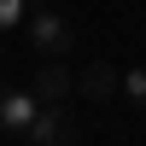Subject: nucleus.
<instances>
[{
  "label": "nucleus",
  "instance_id": "nucleus-5",
  "mask_svg": "<svg viewBox=\"0 0 146 146\" xmlns=\"http://www.w3.org/2000/svg\"><path fill=\"white\" fill-rule=\"evenodd\" d=\"M117 88H123V76H117L111 64H88V70L76 76V94H82V100H94V105H111Z\"/></svg>",
  "mask_w": 146,
  "mask_h": 146
},
{
  "label": "nucleus",
  "instance_id": "nucleus-3",
  "mask_svg": "<svg viewBox=\"0 0 146 146\" xmlns=\"http://www.w3.org/2000/svg\"><path fill=\"white\" fill-rule=\"evenodd\" d=\"M41 117V100H35V88L29 94H0V135H29V123Z\"/></svg>",
  "mask_w": 146,
  "mask_h": 146
},
{
  "label": "nucleus",
  "instance_id": "nucleus-2",
  "mask_svg": "<svg viewBox=\"0 0 146 146\" xmlns=\"http://www.w3.org/2000/svg\"><path fill=\"white\" fill-rule=\"evenodd\" d=\"M23 140H29V146H64V140H76V123H70L64 105H41V117L29 123Z\"/></svg>",
  "mask_w": 146,
  "mask_h": 146
},
{
  "label": "nucleus",
  "instance_id": "nucleus-4",
  "mask_svg": "<svg viewBox=\"0 0 146 146\" xmlns=\"http://www.w3.org/2000/svg\"><path fill=\"white\" fill-rule=\"evenodd\" d=\"M70 88H76V76H70L64 58H41V70H35V100L41 105H64Z\"/></svg>",
  "mask_w": 146,
  "mask_h": 146
},
{
  "label": "nucleus",
  "instance_id": "nucleus-7",
  "mask_svg": "<svg viewBox=\"0 0 146 146\" xmlns=\"http://www.w3.org/2000/svg\"><path fill=\"white\" fill-rule=\"evenodd\" d=\"M23 18H29V0H0V35H6V29H18Z\"/></svg>",
  "mask_w": 146,
  "mask_h": 146
},
{
  "label": "nucleus",
  "instance_id": "nucleus-6",
  "mask_svg": "<svg viewBox=\"0 0 146 146\" xmlns=\"http://www.w3.org/2000/svg\"><path fill=\"white\" fill-rule=\"evenodd\" d=\"M123 100L135 105V111H146V64H135V70H123Z\"/></svg>",
  "mask_w": 146,
  "mask_h": 146
},
{
  "label": "nucleus",
  "instance_id": "nucleus-1",
  "mask_svg": "<svg viewBox=\"0 0 146 146\" xmlns=\"http://www.w3.org/2000/svg\"><path fill=\"white\" fill-rule=\"evenodd\" d=\"M29 47L41 58H70V47H76V23L64 18V12H53L47 0H29Z\"/></svg>",
  "mask_w": 146,
  "mask_h": 146
}]
</instances>
